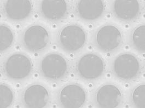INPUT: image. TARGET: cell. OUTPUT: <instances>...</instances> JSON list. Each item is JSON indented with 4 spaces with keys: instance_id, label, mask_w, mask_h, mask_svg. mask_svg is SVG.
<instances>
[{
    "instance_id": "cell-1",
    "label": "cell",
    "mask_w": 145,
    "mask_h": 108,
    "mask_svg": "<svg viewBox=\"0 0 145 108\" xmlns=\"http://www.w3.org/2000/svg\"><path fill=\"white\" fill-rule=\"evenodd\" d=\"M32 63L30 58L21 53L14 54L8 58L5 63V71L9 77L22 79L30 74Z\"/></svg>"
},
{
    "instance_id": "cell-2",
    "label": "cell",
    "mask_w": 145,
    "mask_h": 108,
    "mask_svg": "<svg viewBox=\"0 0 145 108\" xmlns=\"http://www.w3.org/2000/svg\"><path fill=\"white\" fill-rule=\"evenodd\" d=\"M104 62L95 53L84 55L79 60L77 69L81 76L86 79L93 80L99 77L104 70Z\"/></svg>"
},
{
    "instance_id": "cell-3",
    "label": "cell",
    "mask_w": 145,
    "mask_h": 108,
    "mask_svg": "<svg viewBox=\"0 0 145 108\" xmlns=\"http://www.w3.org/2000/svg\"><path fill=\"white\" fill-rule=\"evenodd\" d=\"M59 39L65 50L73 52L80 50L84 46L86 41V34L78 25H68L61 31Z\"/></svg>"
},
{
    "instance_id": "cell-4",
    "label": "cell",
    "mask_w": 145,
    "mask_h": 108,
    "mask_svg": "<svg viewBox=\"0 0 145 108\" xmlns=\"http://www.w3.org/2000/svg\"><path fill=\"white\" fill-rule=\"evenodd\" d=\"M67 70L66 60L59 54H49L43 58L41 63L42 72L46 77L49 79L57 80L61 78Z\"/></svg>"
},
{
    "instance_id": "cell-5",
    "label": "cell",
    "mask_w": 145,
    "mask_h": 108,
    "mask_svg": "<svg viewBox=\"0 0 145 108\" xmlns=\"http://www.w3.org/2000/svg\"><path fill=\"white\" fill-rule=\"evenodd\" d=\"M114 70L118 77L123 80H131L136 77L139 73V62L131 54H123L115 60Z\"/></svg>"
},
{
    "instance_id": "cell-6",
    "label": "cell",
    "mask_w": 145,
    "mask_h": 108,
    "mask_svg": "<svg viewBox=\"0 0 145 108\" xmlns=\"http://www.w3.org/2000/svg\"><path fill=\"white\" fill-rule=\"evenodd\" d=\"M49 35L48 31L42 26L33 25L25 32L23 41L28 50L37 52L43 50L48 45Z\"/></svg>"
},
{
    "instance_id": "cell-7",
    "label": "cell",
    "mask_w": 145,
    "mask_h": 108,
    "mask_svg": "<svg viewBox=\"0 0 145 108\" xmlns=\"http://www.w3.org/2000/svg\"><path fill=\"white\" fill-rule=\"evenodd\" d=\"M121 31L113 25H105L97 34L98 46L101 50L108 52L117 48L121 44Z\"/></svg>"
},
{
    "instance_id": "cell-8",
    "label": "cell",
    "mask_w": 145,
    "mask_h": 108,
    "mask_svg": "<svg viewBox=\"0 0 145 108\" xmlns=\"http://www.w3.org/2000/svg\"><path fill=\"white\" fill-rule=\"evenodd\" d=\"M60 100L65 108H80L85 103L86 93L80 86L71 84L63 88L60 92Z\"/></svg>"
},
{
    "instance_id": "cell-9",
    "label": "cell",
    "mask_w": 145,
    "mask_h": 108,
    "mask_svg": "<svg viewBox=\"0 0 145 108\" xmlns=\"http://www.w3.org/2000/svg\"><path fill=\"white\" fill-rule=\"evenodd\" d=\"M48 100V92L40 84L31 85L24 93V101L28 108H44Z\"/></svg>"
},
{
    "instance_id": "cell-10",
    "label": "cell",
    "mask_w": 145,
    "mask_h": 108,
    "mask_svg": "<svg viewBox=\"0 0 145 108\" xmlns=\"http://www.w3.org/2000/svg\"><path fill=\"white\" fill-rule=\"evenodd\" d=\"M121 93L113 84H106L100 87L97 94V101L101 108H116L120 104Z\"/></svg>"
},
{
    "instance_id": "cell-11",
    "label": "cell",
    "mask_w": 145,
    "mask_h": 108,
    "mask_svg": "<svg viewBox=\"0 0 145 108\" xmlns=\"http://www.w3.org/2000/svg\"><path fill=\"white\" fill-rule=\"evenodd\" d=\"M32 9L30 1L9 0L5 6L7 16L13 20H22L29 16Z\"/></svg>"
},
{
    "instance_id": "cell-12",
    "label": "cell",
    "mask_w": 145,
    "mask_h": 108,
    "mask_svg": "<svg viewBox=\"0 0 145 108\" xmlns=\"http://www.w3.org/2000/svg\"><path fill=\"white\" fill-rule=\"evenodd\" d=\"M104 9V2L101 0H82L78 5V13L86 20H94L100 17Z\"/></svg>"
},
{
    "instance_id": "cell-13",
    "label": "cell",
    "mask_w": 145,
    "mask_h": 108,
    "mask_svg": "<svg viewBox=\"0 0 145 108\" xmlns=\"http://www.w3.org/2000/svg\"><path fill=\"white\" fill-rule=\"evenodd\" d=\"M42 12L46 18L57 20L64 17L67 10V4L63 0H44L42 3Z\"/></svg>"
},
{
    "instance_id": "cell-14",
    "label": "cell",
    "mask_w": 145,
    "mask_h": 108,
    "mask_svg": "<svg viewBox=\"0 0 145 108\" xmlns=\"http://www.w3.org/2000/svg\"><path fill=\"white\" fill-rule=\"evenodd\" d=\"M114 9L117 17L129 20L137 16L140 6L137 1L117 0L115 1Z\"/></svg>"
},
{
    "instance_id": "cell-15",
    "label": "cell",
    "mask_w": 145,
    "mask_h": 108,
    "mask_svg": "<svg viewBox=\"0 0 145 108\" xmlns=\"http://www.w3.org/2000/svg\"><path fill=\"white\" fill-rule=\"evenodd\" d=\"M0 38V49L1 51H4L8 49L13 41V33L7 26L4 24L1 25Z\"/></svg>"
},
{
    "instance_id": "cell-16",
    "label": "cell",
    "mask_w": 145,
    "mask_h": 108,
    "mask_svg": "<svg viewBox=\"0 0 145 108\" xmlns=\"http://www.w3.org/2000/svg\"><path fill=\"white\" fill-rule=\"evenodd\" d=\"M145 26L141 25L135 29L133 33V41L138 50H145Z\"/></svg>"
},
{
    "instance_id": "cell-17",
    "label": "cell",
    "mask_w": 145,
    "mask_h": 108,
    "mask_svg": "<svg viewBox=\"0 0 145 108\" xmlns=\"http://www.w3.org/2000/svg\"><path fill=\"white\" fill-rule=\"evenodd\" d=\"M1 108H8L12 103L13 94L11 89L4 84L0 85Z\"/></svg>"
},
{
    "instance_id": "cell-18",
    "label": "cell",
    "mask_w": 145,
    "mask_h": 108,
    "mask_svg": "<svg viewBox=\"0 0 145 108\" xmlns=\"http://www.w3.org/2000/svg\"><path fill=\"white\" fill-rule=\"evenodd\" d=\"M145 86L141 84L137 87L133 92V99L137 108H145Z\"/></svg>"
},
{
    "instance_id": "cell-19",
    "label": "cell",
    "mask_w": 145,
    "mask_h": 108,
    "mask_svg": "<svg viewBox=\"0 0 145 108\" xmlns=\"http://www.w3.org/2000/svg\"><path fill=\"white\" fill-rule=\"evenodd\" d=\"M125 87H129V84H128V83H127V84H125Z\"/></svg>"
},
{
    "instance_id": "cell-20",
    "label": "cell",
    "mask_w": 145,
    "mask_h": 108,
    "mask_svg": "<svg viewBox=\"0 0 145 108\" xmlns=\"http://www.w3.org/2000/svg\"><path fill=\"white\" fill-rule=\"evenodd\" d=\"M125 48L126 49H128V48H129V46H126Z\"/></svg>"
},
{
    "instance_id": "cell-21",
    "label": "cell",
    "mask_w": 145,
    "mask_h": 108,
    "mask_svg": "<svg viewBox=\"0 0 145 108\" xmlns=\"http://www.w3.org/2000/svg\"><path fill=\"white\" fill-rule=\"evenodd\" d=\"M53 49H56V46H54L53 47Z\"/></svg>"
},
{
    "instance_id": "cell-22",
    "label": "cell",
    "mask_w": 145,
    "mask_h": 108,
    "mask_svg": "<svg viewBox=\"0 0 145 108\" xmlns=\"http://www.w3.org/2000/svg\"><path fill=\"white\" fill-rule=\"evenodd\" d=\"M16 86H17V87H19V86H20V84H18H18H16Z\"/></svg>"
},
{
    "instance_id": "cell-23",
    "label": "cell",
    "mask_w": 145,
    "mask_h": 108,
    "mask_svg": "<svg viewBox=\"0 0 145 108\" xmlns=\"http://www.w3.org/2000/svg\"><path fill=\"white\" fill-rule=\"evenodd\" d=\"M125 27H127V28H128V27H129V25H125Z\"/></svg>"
},
{
    "instance_id": "cell-24",
    "label": "cell",
    "mask_w": 145,
    "mask_h": 108,
    "mask_svg": "<svg viewBox=\"0 0 145 108\" xmlns=\"http://www.w3.org/2000/svg\"><path fill=\"white\" fill-rule=\"evenodd\" d=\"M53 87H56V84H53Z\"/></svg>"
},
{
    "instance_id": "cell-25",
    "label": "cell",
    "mask_w": 145,
    "mask_h": 108,
    "mask_svg": "<svg viewBox=\"0 0 145 108\" xmlns=\"http://www.w3.org/2000/svg\"><path fill=\"white\" fill-rule=\"evenodd\" d=\"M53 27H54V28H56V25H53Z\"/></svg>"
},
{
    "instance_id": "cell-26",
    "label": "cell",
    "mask_w": 145,
    "mask_h": 108,
    "mask_svg": "<svg viewBox=\"0 0 145 108\" xmlns=\"http://www.w3.org/2000/svg\"><path fill=\"white\" fill-rule=\"evenodd\" d=\"M107 17H110V14H108V15H107Z\"/></svg>"
},
{
    "instance_id": "cell-27",
    "label": "cell",
    "mask_w": 145,
    "mask_h": 108,
    "mask_svg": "<svg viewBox=\"0 0 145 108\" xmlns=\"http://www.w3.org/2000/svg\"><path fill=\"white\" fill-rule=\"evenodd\" d=\"M35 56H37V53H35Z\"/></svg>"
},
{
    "instance_id": "cell-28",
    "label": "cell",
    "mask_w": 145,
    "mask_h": 108,
    "mask_svg": "<svg viewBox=\"0 0 145 108\" xmlns=\"http://www.w3.org/2000/svg\"><path fill=\"white\" fill-rule=\"evenodd\" d=\"M91 86H92V84H89V87H91Z\"/></svg>"
},
{
    "instance_id": "cell-29",
    "label": "cell",
    "mask_w": 145,
    "mask_h": 108,
    "mask_svg": "<svg viewBox=\"0 0 145 108\" xmlns=\"http://www.w3.org/2000/svg\"><path fill=\"white\" fill-rule=\"evenodd\" d=\"M88 48H89V49H91V46H90V47H89Z\"/></svg>"
},
{
    "instance_id": "cell-30",
    "label": "cell",
    "mask_w": 145,
    "mask_h": 108,
    "mask_svg": "<svg viewBox=\"0 0 145 108\" xmlns=\"http://www.w3.org/2000/svg\"><path fill=\"white\" fill-rule=\"evenodd\" d=\"M71 77H73V76H74V75H73V74H71Z\"/></svg>"
},
{
    "instance_id": "cell-31",
    "label": "cell",
    "mask_w": 145,
    "mask_h": 108,
    "mask_svg": "<svg viewBox=\"0 0 145 108\" xmlns=\"http://www.w3.org/2000/svg\"><path fill=\"white\" fill-rule=\"evenodd\" d=\"M107 56H110V53H108Z\"/></svg>"
},
{
    "instance_id": "cell-32",
    "label": "cell",
    "mask_w": 145,
    "mask_h": 108,
    "mask_svg": "<svg viewBox=\"0 0 145 108\" xmlns=\"http://www.w3.org/2000/svg\"><path fill=\"white\" fill-rule=\"evenodd\" d=\"M35 77H37V74H36L35 75Z\"/></svg>"
},
{
    "instance_id": "cell-33",
    "label": "cell",
    "mask_w": 145,
    "mask_h": 108,
    "mask_svg": "<svg viewBox=\"0 0 145 108\" xmlns=\"http://www.w3.org/2000/svg\"><path fill=\"white\" fill-rule=\"evenodd\" d=\"M107 76L108 77H110V74H107Z\"/></svg>"
},
{
    "instance_id": "cell-34",
    "label": "cell",
    "mask_w": 145,
    "mask_h": 108,
    "mask_svg": "<svg viewBox=\"0 0 145 108\" xmlns=\"http://www.w3.org/2000/svg\"><path fill=\"white\" fill-rule=\"evenodd\" d=\"M56 105H53V108H56Z\"/></svg>"
},
{
    "instance_id": "cell-35",
    "label": "cell",
    "mask_w": 145,
    "mask_h": 108,
    "mask_svg": "<svg viewBox=\"0 0 145 108\" xmlns=\"http://www.w3.org/2000/svg\"><path fill=\"white\" fill-rule=\"evenodd\" d=\"M35 17H36H36H37V14H36V15H35Z\"/></svg>"
}]
</instances>
